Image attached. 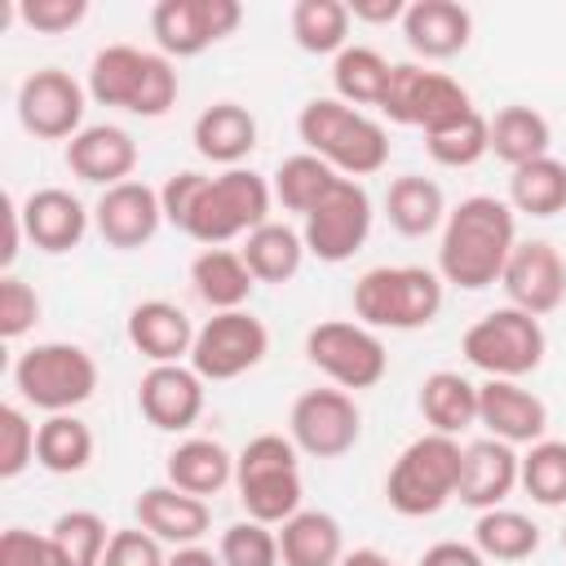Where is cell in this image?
Masks as SVG:
<instances>
[{"instance_id": "1", "label": "cell", "mask_w": 566, "mask_h": 566, "mask_svg": "<svg viewBox=\"0 0 566 566\" xmlns=\"http://www.w3.org/2000/svg\"><path fill=\"white\" fill-rule=\"evenodd\" d=\"M513 248H517V212L509 208V199L469 195L442 221L438 274L451 287L482 292V287L500 283Z\"/></svg>"}, {"instance_id": "2", "label": "cell", "mask_w": 566, "mask_h": 566, "mask_svg": "<svg viewBox=\"0 0 566 566\" xmlns=\"http://www.w3.org/2000/svg\"><path fill=\"white\" fill-rule=\"evenodd\" d=\"M296 137L310 155L327 159L340 177H376L389 164V133L367 111L345 106L340 97H310L296 115Z\"/></svg>"}, {"instance_id": "3", "label": "cell", "mask_w": 566, "mask_h": 566, "mask_svg": "<svg viewBox=\"0 0 566 566\" xmlns=\"http://www.w3.org/2000/svg\"><path fill=\"white\" fill-rule=\"evenodd\" d=\"M181 80L172 57L133 44H106L88 62V97L97 106H119L142 119H159L177 106Z\"/></svg>"}, {"instance_id": "4", "label": "cell", "mask_w": 566, "mask_h": 566, "mask_svg": "<svg viewBox=\"0 0 566 566\" xmlns=\"http://www.w3.org/2000/svg\"><path fill=\"white\" fill-rule=\"evenodd\" d=\"M442 310V274L424 265H371L354 283V314L371 332H416Z\"/></svg>"}, {"instance_id": "5", "label": "cell", "mask_w": 566, "mask_h": 566, "mask_svg": "<svg viewBox=\"0 0 566 566\" xmlns=\"http://www.w3.org/2000/svg\"><path fill=\"white\" fill-rule=\"evenodd\" d=\"M296 442L283 433H256L234 455V491L252 522L283 526L292 513H301V460Z\"/></svg>"}, {"instance_id": "6", "label": "cell", "mask_w": 566, "mask_h": 566, "mask_svg": "<svg viewBox=\"0 0 566 566\" xmlns=\"http://www.w3.org/2000/svg\"><path fill=\"white\" fill-rule=\"evenodd\" d=\"M274 208V190L261 172L252 168H221L217 177H208L190 203V217L181 226V234H190L203 248H226L230 239H248L256 226L270 221Z\"/></svg>"}, {"instance_id": "7", "label": "cell", "mask_w": 566, "mask_h": 566, "mask_svg": "<svg viewBox=\"0 0 566 566\" xmlns=\"http://www.w3.org/2000/svg\"><path fill=\"white\" fill-rule=\"evenodd\" d=\"M460 469H464V447L460 438L447 433H420L398 451L385 478V500L402 517H433L447 509L460 491Z\"/></svg>"}, {"instance_id": "8", "label": "cell", "mask_w": 566, "mask_h": 566, "mask_svg": "<svg viewBox=\"0 0 566 566\" xmlns=\"http://www.w3.org/2000/svg\"><path fill=\"white\" fill-rule=\"evenodd\" d=\"M13 389L27 407L44 416H62L84 407L97 394V363L84 345L71 340H40L18 354L13 363Z\"/></svg>"}, {"instance_id": "9", "label": "cell", "mask_w": 566, "mask_h": 566, "mask_svg": "<svg viewBox=\"0 0 566 566\" xmlns=\"http://www.w3.org/2000/svg\"><path fill=\"white\" fill-rule=\"evenodd\" d=\"M460 354L486 380H522V376H531L544 363L548 336H544L535 314L500 305V310H491V314H482L478 323L464 327Z\"/></svg>"}, {"instance_id": "10", "label": "cell", "mask_w": 566, "mask_h": 566, "mask_svg": "<svg viewBox=\"0 0 566 566\" xmlns=\"http://www.w3.org/2000/svg\"><path fill=\"white\" fill-rule=\"evenodd\" d=\"M389 124H402V128H442L460 115L473 111V97L460 80H451L447 71H429L420 62H394L389 66V84L380 93V106H376Z\"/></svg>"}, {"instance_id": "11", "label": "cell", "mask_w": 566, "mask_h": 566, "mask_svg": "<svg viewBox=\"0 0 566 566\" xmlns=\"http://www.w3.org/2000/svg\"><path fill=\"white\" fill-rule=\"evenodd\" d=\"M305 358L336 385V389H371L389 371V349L380 332L363 327L358 318H323L305 332Z\"/></svg>"}, {"instance_id": "12", "label": "cell", "mask_w": 566, "mask_h": 566, "mask_svg": "<svg viewBox=\"0 0 566 566\" xmlns=\"http://www.w3.org/2000/svg\"><path fill=\"white\" fill-rule=\"evenodd\" d=\"M270 354V332L252 310H221L212 314L190 345V367L221 385V380H239L243 371H252L261 358Z\"/></svg>"}, {"instance_id": "13", "label": "cell", "mask_w": 566, "mask_h": 566, "mask_svg": "<svg viewBox=\"0 0 566 566\" xmlns=\"http://www.w3.org/2000/svg\"><path fill=\"white\" fill-rule=\"evenodd\" d=\"M287 438L314 460H340L363 438V411L345 389H305L287 411Z\"/></svg>"}, {"instance_id": "14", "label": "cell", "mask_w": 566, "mask_h": 566, "mask_svg": "<svg viewBox=\"0 0 566 566\" xmlns=\"http://www.w3.org/2000/svg\"><path fill=\"white\" fill-rule=\"evenodd\" d=\"M239 22V0H159L150 9V35L164 57H199L208 44L234 35Z\"/></svg>"}, {"instance_id": "15", "label": "cell", "mask_w": 566, "mask_h": 566, "mask_svg": "<svg viewBox=\"0 0 566 566\" xmlns=\"http://www.w3.org/2000/svg\"><path fill=\"white\" fill-rule=\"evenodd\" d=\"M367 234H371V195L363 190V181H349V177H340L336 190L301 221L305 252L327 265L349 261L367 243Z\"/></svg>"}, {"instance_id": "16", "label": "cell", "mask_w": 566, "mask_h": 566, "mask_svg": "<svg viewBox=\"0 0 566 566\" xmlns=\"http://www.w3.org/2000/svg\"><path fill=\"white\" fill-rule=\"evenodd\" d=\"M84 97L88 88L71 71L40 66L18 84V124L40 142H71L84 128Z\"/></svg>"}, {"instance_id": "17", "label": "cell", "mask_w": 566, "mask_h": 566, "mask_svg": "<svg viewBox=\"0 0 566 566\" xmlns=\"http://www.w3.org/2000/svg\"><path fill=\"white\" fill-rule=\"evenodd\" d=\"M500 287L513 310L544 318L566 301V256L548 239H526L513 248V256L500 274Z\"/></svg>"}, {"instance_id": "18", "label": "cell", "mask_w": 566, "mask_h": 566, "mask_svg": "<svg viewBox=\"0 0 566 566\" xmlns=\"http://www.w3.org/2000/svg\"><path fill=\"white\" fill-rule=\"evenodd\" d=\"M159 226H164V203H159V190L146 181H119L102 190V199L93 203V230L115 252L146 248L159 234Z\"/></svg>"}, {"instance_id": "19", "label": "cell", "mask_w": 566, "mask_h": 566, "mask_svg": "<svg viewBox=\"0 0 566 566\" xmlns=\"http://www.w3.org/2000/svg\"><path fill=\"white\" fill-rule=\"evenodd\" d=\"M203 376L186 363H155L137 385V407L146 424L164 433H186L203 416Z\"/></svg>"}, {"instance_id": "20", "label": "cell", "mask_w": 566, "mask_h": 566, "mask_svg": "<svg viewBox=\"0 0 566 566\" xmlns=\"http://www.w3.org/2000/svg\"><path fill=\"white\" fill-rule=\"evenodd\" d=\"M478 424L486 429V438H500L509 447H531L548 433V407L522 380H482Z\"/></svg>"}, {"instance_id": "21", "label": "cell", "mask_w": 566, "mask_h": 566, "mask_svg": "<svg viewBox=\"0 0 566 566\" xmlns=\"http://www.w3.org/2000/svg\"><path fill=\"white\" fill-rule=\"evenodd\" d=\"M66 168L71 177L88 181V186H119V181H133V168H137V142L128 128L119 124H84L71 142H66Z\"/></svg>"}, {"instance_id": "22", "label": "cell", "mask_w": 566, "mask_h": 566, "mask_svg": "<svg viewBox=\"0 0 566 566\" xmlns=\"http://www.w3.org/2000/svg\"><path fill=\"white\" fill-rule=\"evenodd\" d=\"M18 212H22L27 239H31L40 252H49V256H62V252L80 248L84 234H88V221H93V212H88L71 190H62V186H40V190H31V195L18 203Z\"/></svg>"}, {"instance_id": "23", "label": "cell", "mask_w": 566, "mask_h": 566, "mask_svg": "<svg viewBox=\"0 0 566 566\" xmlns=\"http://www.w3.org/2000/svg\"><path fill=\"white\" fill-rule=\"evenodd\" d=\"M517 478H522V455L517 447L500 442V438H478L464 447V469H460V491L455 500L464 509H500L513 491H517Z\"/></svg>"}, {"instance_id": "24", "label": "cell", "mask_w": 566, "mask_h": 566, "mask_svg": "<svg viewBox=\"0 0 566 566\" xmlns=\"http://www.w3.org/2000/svg\"><path fill=\"white\" fill-rule=\"evenodd\" d=\"M133 513H137V526L150 531L159 544H172V548H186V544H199L212 526V509L208 500L199 495H186L168 482L159 486H146L137 500H133Z\"/></svg>"}, {"instance_id": "25", "label": "cell", "mask_w": 566, "mask_h": 566, "mask_svg": "<svg viewBox=\"0 0 566 566\" xmlns=\"http://www.w3.org/2000/svg\"><path fill=\"white\" fill-rule=\"evenodd\" d=\"M402 35L416 57L447 62L469 49L473 40V13L455 0H411L402 13Z\"/></svg>"}, {"instance_id": "26", "label": "cell", "mask_w": 566, "mask_h": 566, "mask_svg": "<svg viewBox=\"0 0 566 566\" xmlns=\"http://www.w3.org/2000/svg\"><path fill=\"white\" fill-rule=\"evenodd\" d=\"M195 323L190 314L177 305V301H164V296H150V301H137L128 310V345L155 363H181L190 358V345H195Z\"/></svg>"}, {"instance_id": "27", "label": "cell", "mask_w": 566, "mask_h": 566, "mask_svg": "<svg viewBox=\"0 0 566 566\" xmlns=\"http://www.w3.org/2000/svg\"><path fill=\"white\" fill-rule=\"evenodd\" d=\"M190 142L199 159L221 164V168H243V159L256 150V115L239 102H212L195 115Z\"/></svg>"}, {"instance_id": "28", "label": "cell", "mask_w": 566, "mask_h": 566, "mask_svg": "<svg viewBox=\"0 0 566 566\" xmlns=\"http://www.w3.org/2000/svg\"><path fill=\"white\" fill-rule=\"evenodd\" d=\"M164 478H168V486L208 500V495H217L234 482V455L217 438H186L168 451Z\"/></svg>"}, {"instance_id": "29", "label": "cell", "mask_w": 566, "mask_h": 566, "mask_svg": "<svg viewBox=\"0 0 566 566\" xmlns=\"http://www.w3.org/2000/svg\"><path fill=\"white\" fill-rule=\"evenodd\" d=\"M279 557L283 566H340L345 535L340 522L323 509H301L279 526Z\"/></svg>"}, {"instance_id": "30", "label": "cell", "mask_w": 566, "mask_h": 566, "mask_svg": "<svg viewBox=\"0 0 566 566\" xmlns=\"http://www.w3.org/2000/svg\"><path fill=\"white\" fill-rule=\"evenodd\" d=\"M385 212H389V226L407 239H424L433 230H442L447 221V195L433 177H420V172H402L389 181V195H385Z\"/></svg>"}, {"instance_id": "31", "label": "cell", "mask_w": 566, "mask_h": 566, "mask_svg": "<svg viewBox=\"0 0 566 566\" xmlns=\"http://www.w3.org/2000/svg\"><path fill=\"white\" fill-rule=\"evenodd\" d=\"M190 283L199 292V301L221 314V310H243L256 279L248 270V261L234 252V248H203L195 261H190Z\"/></svg>"}, {"instance_id": "32", "label": "cell", "mask_w": 566, "mask_h": 566, "mask_svg": "<svg viewBox=\"0 0 566 566\" xmlns=\"http://www.w3.org/2000/svg\"><path fill=\"white\" fill-rule=\"evenodd\" d=\"M420 416L429 424V433H447L460 438L464 429L478 424V385L460 371H429L420 380Z\"/></svg>"}, {"instance_id": "33", "label": "cell", "mask_w": 566, "mask_h": 566, "mask_svg": "<svg viewBox=\"0 0 566 566\" xmlns=\"http://www.w3.org/2000/svg\"><path fill=\"white\" fill-rule=\"evenodd\" d=\"M548 146H553V128H548V119H544L535 106L513 102V106H500V111L491 115V155H495L500 164L522 168V164H531V159L553 155Z\"/></svg>"}, {"instance_id": "34", "label": "cell", "mask_w": 566, "mask_h": 566, "mask_svg": "<svg viewBox=\"0 0 566 566\" xmlns=\"http://www.w3.org/2000/svg\"><path fill=\"white\" fill-rule=\"evenodd\" d=\"M239 256L248 261L256 283H292L305 261V239H301V230H292L283 221H265L243 239Z\"/></svg>"}, {"instance_id": "35", "label": "cell", "mask_w": 566, "mask_h": 566, "mask_svg": "<svg viewBox=\"0 0 566 566\" xmlns=\"http://www.w3.org/2000/svg\"><path fill=\"white\" fill-rule=\"evenodd\" d=\"M336 181H340V172H336L327 159L301 150V155H287V159L274 168L270 190H274V203H283L287 212H296V217L305 221V217L336 190Z\"/></svg>"}, {"instance_id": "36", "label": "cell", "mask_w": 566, "mask_h": 566, "mask_svg": "<svg viewBox=\"0 0 566 566\" xmlns=\"http://www.w3.org/2000/svg\"><path fill=\"white\" fill-rule=\"evenodd\" d=\"M88 460H93V429L75 411L40 420V429H35V464L44 473L71 478V473H84Z\"/></svg>"}, {"instance_id": "37", "label": "cell", "mask_w": 566, "mask_h": 566, "mask_svg": "<svg viewBox=\"0 0 566 566\" xmlns=\"http://www.w3.org/2000/svg\"><path fill=\"white\" fill-rule=\"evenodd\" d=\"M473 548L486 562H526L539 553V526L517 509H486L473 522Z\"/></svg>"}, {"instance_id": "38", "label": "cell", "mask_w": 566, "mask_h": 566, "mask_svg": "<svg viewBox=\"0 0 566 566\" xmlns=\"http://www.w3.org/2000/svg\"><path fill=\"white\" fill-rule=\"evenodd\" d=\"M509 208L526 212V217H557V212H566V159L544 155V159H531V164L513 168V177H509Z\"/></svg>"}, {"instance_id": "39", "label": "cell", "mask_w": 566, "mask_h": 566, "mask_svg": "<svg viewBox=\"0 0 566 566\" xmlns=\"http://www.w3.org/2000/svg\"><path fill=\"white\" fill-rule=\"evenodd\" d=\"M349 4L340 0H296L292 13H287V27H292V40L296 49L314 53V57H336L340 49H349Z\"/></svg>"}, {"instance_id": "40", "label": "cell", "mask_w": 566, "mask_h": 566, "mask_svg": "<svg viewBox=\"0 0 566 566\" xmlns=\"http://www.w3.org/2000/svg\"><path fill=\"white\" fill-rule=\"evenodd\" d=\"M389 66L371 44H349L332 57V88L345 106L363 111V106H380V93L389 84Z\"/></svg>"}, {"instance_id": "41", "label": "cell", "mask_w": 566, "mask_h": 566, "mask_svg": "<svg viewBox=\"0 0 566 566\" xmlns=\"http://www.w3.org/2000/svg\"><path fill=\"white\" fill-rule=\"evenodd\" d=\"M424 150L442 168H473L482 155H491V119L473 106L469 115L424 133Z\"/></svg>"}, {"instance_id": "42", "label": "cell", "mask_w": 566, "mask_h": 566, "mask_svg": "<svg viewBox=\"0 0 566 566\" xmlns=\"http://www.w3.org/2000/svg\"><path fill=\"white\" fill-rule=\"evenodd\" d=\"M517 486L539 504V509H562L566 504V442L562 438H539L522 455V478Z\"/></svg>"}, {"instance_id": "43", "label": "cell", "mask_w": 566, "mask_h": 566, "mask_svg": "<svg viewBox=\"0 0 566 566\" xmlns=\"http://www.w3.org/2000/svg\"><path fill=\"white\" fill-rule=\"evenodd\" d=\"M49 535H53V544L66 553L71 566H102L106 544H111L115 531H111L106 517L93 513V509H66V513L53 517Z\"/></svg>"}, {"instance_id": "44", "label": "cell", "mask_w": 566, "mask_h": 566, "mask_svg": "<svg viewBox=\"0 0 566 566\" xmlns=\"http://www.w3.org/2000/svg\"><path fill=\"white\" fill-rule=\"evenodd\" d=\"M221 566H283L279 557V531H270L265 522H230L221 531V548H217Z\"/></svg>"}, {"instance_id": "45", "label": "cell", "mask_w": 566, "mask_h": 566, "mask_svg": "<svg viewBox=\"0 0 566 566\" xmlns=\"http://www.w3.org/2000/svg\"><path fill=\"white\" fill-rule=\"evenodd\" d=\"M35 429L40 424H31L22 407L13 402L0 407V478L4 482L18 478L27 464H35Z\"/></svg>"}, {"instance_id": "46", "label": "cell", "mask_w": 566, "mask_h": 566, "mask_svg": "<svg viewBox=\"0 0 566 566\" xmlns=\"http://www.w3.org/2000/svg\"><path fill=\"white\" fill-rule=\"evenodd\" d=\"M35 323H40L35 287L27 279H18V274H0V336L4 340H22Z\"/></svg>"}, {"instance_id": "47", "label": "cell", "mask_w": 566, "mask_h": 566, "mask_svg": "<svg viewBox=\"0 0 566 566\" xmlns=\"http://www.w3.org/2000/svg\"><path fill=\"white\" fill-rule=\"evenodd\" d=\"M0 566H71L66 553L53 544V535L44 531H27V526H9L0 535Z\"/></svg>"}, {"instance_id": "48", "label": "cell", "mask_w": 566, "mask_h": 566, "mask_svg": "<svg viewBox=\"0 0 566 566\" xmlns=\"http://www.w3.org/2000/svg\"><path fill=\"white\" fill-rule=\"evenodd\" d=\"M102 566H168V553H164V544H159L150 531H142V526H119V531L111 535V544H106Z\"/></svg>"}, {"instance_id": "49", "label": "cell", "mask_w": 566, "mask_h": 566, "mask_svg": "<svg viewBox=\"0 0 566 566\" xmlns=\"http://www.w3.org/2000/svg\"><path fill=\"white\" fill-rule=\"evenodd\" d=\"M84 13H88V0H22L18 4L22 27H31L40 35H62V31L80 27Z\"/></svg>"}, {"instance_id": "50", "label": "cell", "mask_w": 566, "mask_h": 566, "mask_svg": "<svg viewBox=\"0 0 566 566\" xmlns=\"http://www.w3.org/2000/svg\"><path fill=\"white\" fill-rule=\"evenodd\" d=\"M203 181H208L203 172H195V168H181V172H172V177L159 186L164 221H168L172 230H181V226H186V217H190V203H195V195H199V186H203Z\"/></svg>"}, {"instance_id": "51", "label": "cell", "mask_w": 566, "mask_h": 566, "mask_svg": "<svg viewBox=\"0 0 566 566\" xmlns=\"http://www.w3.org/2000/svg\"><path fill=\"white\" fill-rule=\"evenodd\" d=\"M416 566H491L473 544H460V539H438L420 553Z\"/></svg>"}, {"instance_id": "52", "label": "cell", "mask_w": 566, "mask_h": 566, "mask_svg": "<svg viewBox=\"0 0 566 566\" xmlns=\"http://www.w3.org/2000/svg\"><path fill=\"white\" fill-rule=\"evenodd\" d=\"M402 13H407L402 0H354V4H349V18H354V22H371V27H380V22H402Z\"/></svg>"}, {"instance_id": "53", "label": "cell", "mask_w": 566, "mask_h": 566, "mask_svg": "<svg viewBox=\"0 0 566 566\" xmlns=\"http://www.w3.org/2000/svg\"><path fill=\"white\" fill-rule=\"evenodd\" d=\"M168 566H221V557L212 548H203V544H186V548L168 553Z\"/></svg>"}, {"instance_id": "54", "label": "cell", "mask_w": 566, "mask_h": 566, "mask_svg": "<svg viewBox=\"0 0 566 566\" xmlns=\"http://www.w3.org/2000/svg\"><path fill=\"white\" fill-rule=\"evenodd\" d=\"M340 566H398V562H389L380 548H354L340 557Z\"/></svg>"}, {"instance_id": "55", "label": "cell", "mask_w": 566, "mask_h": 566, "mask_svg": "<svg viewBox=\"0 0 566 566\" xmlns=\"http://www.w3.org/2000/svg\"><path fill=\"white\" fill-rule=\"evenodd\" d=\"M562 548H566V531H562Z\"/></svg>"}]
</instances>
